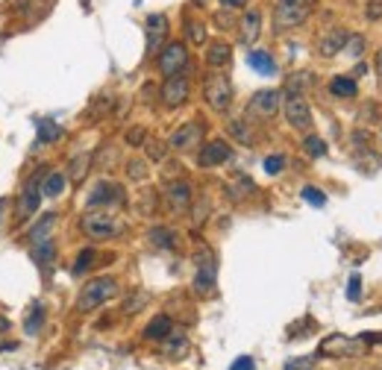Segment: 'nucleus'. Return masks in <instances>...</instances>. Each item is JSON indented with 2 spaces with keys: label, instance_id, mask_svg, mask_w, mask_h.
Here are the masks:
<instances>
[{
  "label": "nucleus",
  "instance_id": "obj_1",
  "mask_svg": "<svg viewBox=\"0 0 382 370\" xmlns=\"http://www.w3.org/2000/svg\"><path fill=\"white\" fill-rule=\"evenodd\" d=\"M118 291H121V285H118V279L112 277H98V279H88L80 291V297H77V309L83 314L94 312V309H100L103 303L115 300L118 297Z\"/></svg>",
  "mask_w": 382,
  "mask_h": 370
},
{
  "label": "nucleus",
  "instance_id": "obj_2",
  "mask_svg": "<svg viewBox=\"0 0 382 370\" xmlns=\"http://www.w3.org/2000/svg\"><path fill=\"white\" fill-rule=\"evenodd\" d=\"M80 227L91 241H109L124 232V224L109 209H88L80 220Z\"/></svg>",
  "mask_w": 382,
  "mask_h": 370
},
{
  "label": "nucleus",
  "instance_id": "obj_3",
  "mask_svg": "<svg viewBox=\"0 0 382 370\" xmlns=\"http://www.w3.org/2000/svg\"><path fill=\"white\" fill-rule=\"evenodd\" d=\"M195 264H197V274H195V294L197 297H212L215 294V285H218V259H215L212 247H200L195 253Z\"/></svg>",
  "mask_w": 382,
  "mask_h": 370
},
{
  "label": "nucleus",
  "instance_id": "obj_4",
  "mask_svg": "<svg viewBox=\"0 0 382 370\" xmlns=\"http://www.w3.org/2000/svg\"><path fill=\"white\" fill-rule=\"evenodd\" d=\"M365 353V341L362 338H350V335H341V332H332L321 341L318 347V356H326V359H356Z\"/></svg>",
  "mask_w": 382,
  "mask_h": 370
},
{
  "label": "nucleus",
  "instance_id": "obj_5",
  "mask_svg": "<svg viewBox=\"0 0 382 370\" xmlns=\"http://www.w3.org/2000/svg\"><path fill=\"white\" fill-rule=\"evenodd\" d=\"M203 101L212 112H227L232 106V83L227 73H212L203 83Z\"/></svg>",
  "mask_w": 382,
  "mask_h": 370
},
{
  "label": "nucleus",
  "instance_id": "obj_6",
  "mask_svg": "<svg viewBox=\"0 0 382 370\" xmlns=\"http://www.w3.org/2000/svg\"><path fill=\"white\" fill-rule=\"evenodd\" d=\"M47 165H41L36 174L24 183V191H21V197H18V220H27V217H33L36 212H38V206H41V180H44V170Z\"/></svg>",
  "mask_w": 382,
  "mask_h": 370
},
{
  "label": "nucleus",
  "instance_id": "obj_7",
  "mask_svg": "<svg viewBox=\"0 0 382 370\" xmlns=\"http://www.w3.org/2000/svg\"><path fill=\"white\" fill-rule=\"evenodd\" d=\"M156 65L162 71V77H174V73H185L188 68V51H185V44L182 41H171V44H165L162 51L156 53Z\"/></svg>",
  "mask_w": 382,
  "mask_h": 370
},
{
  "label": "nucleus",
  "instance_id": "obj_8",
  "mask_svg": "<svg viewBox=\"0 0 382 370\" xmlns=\"http://www.w3.org/2000/svg\"><path fill=\"white\" fill-rule=\"evenodd\" d=\"M282 97H285V101H282L285 120H289L294 130H309V127H312V109H309L306 97L303 94H294V91H285Z\"/></svg>",
  "mask_w": 382,
  "mask_h": 370
},
{
  "label": "nucleus",
  "instance_id": "obj_9",
  "mask_svg": "<svg viewBox=\"0 0 382 370\" xmlns=\"http://www.w3.org/2000/svg\"><path fill=\"white\" fill-rule=\"evenodd\" d=\"M124 200H127L124 185L103 180V183H98V185L91 188V194H88V209H112V206H121Z\"/></svg>",
  "mask_w": 382,
  "mask_h": 370
},
{
  "label": "nucleus",
  "instance_id": "obj_10",
  "mask_svg": "<svg viewBox=\"0 0 382 370\" xmlns=\"http://www.w3.org/2000/svg\"><path fill=\"white\" fill-rule=\"evenodd\" d=\"M203 135H206V127H203L200 120H185L182 127H177V130H174V135H171L168 147H171V150H180V153L195 150L197 144H203Z\"/></svg>",
  "mask_w": 382,
  "mask_h": 370
},
{
  "label": "nucleus",
  "instance_id": "obj_11",
  "mask_svg": "<svg viewBox=\"0 0 382 370\" xmlns=\"http://www.w3.org/2000/svg\"><path fill=\"white\" fill-rule=\"evenodd\" d=\"M279 103H282V91L262 88V91L253 94V101L247 103V115H253V118H274L279 112Z\"/></svg>",
  "mask_w": 382,
  "mask_h": 370
},
{
  "label": "nucleus",
  "instance_id": "obj_12",
  "mask_svg": "<svg viewBox=\"0 0 382 370\" xmlns=\"http://www.w3.org/2000/svg\"><path fill=\"white\" fill-rule=\"evenodd\" d=\"M191 94V86H188V77L185 73H174V77H165V86H162V103L168 109H177L188 101Z\"/></svg>",
  "mask_w": 382,
  "mask_h": 370
},
{
  "label": "nucleus",
  "instance_id": "obj_13",
  "mask_svg": "<svg viewBox=\"0 0 382 370\" xmlns=\"http://www.w3.org/2000/svg\"><path fill=\"white\" fill-rule=\"evenodd\" d=\"M145 33H148V56H156L165 47V38H168V18H165L162 12L148 15Z\"/></svg>",
  "mask_w": 382,
  "mask_h": 370
},
{
  "label": "nucleus",
  "instance_id": "obj_14",
  "mask_svg": "<svg viewBox=\"0 0 382 370\" xmlns=\"http://www.w3.org/2000/svg\"><path fill=\"white\" fill-rule=\"evenodd\" d=\"M229 159H232V147H229L227 141H221V138L203 144L200 153H197V165H200V168H218V165H224V162H229Z\"/></svg>",
  "mask_w": 382,
  "mask_h": 370
},
{
  "label": "nucleus",
  "instance_id": "obj_15",
  "mask_svg": "<svg viewBox=\"0 0 382 370\" xmlns=\"http://www.w3.org/2000/svg\"><path fill=\"white\" fill-rule=\"evenodd\" d=\"M309 15H312V9H306V6H277L274 9V27H277V33L294 30Z\"/></svg>",
  "mask_w": 382,
  "mask_h": 370
},
{
  "label": "nucleus",
  "instance_id": "obj_16",
  "mask_svg": "<svg viewBox=\"0 0 382 370\" xmlns=\"http://www.w3.org/2000/svg\"><path fill=\"white\" fill-rule=\"evenodd\" d=\"M165 200L174 212H188L191 200H195V194H191V185L185 180H171L168 188H165Z\"/></svg>",
  "mask_w": 382,
  "mask_h": 370
},
{
  "label": "nucleus",
  "instance_id": "obj_17",
  "mask_svg": "<svg viewBox=\"0 0 382 370\" xmlns=\"http://www.w3.org/2000/svg\"><path fill=\"white\" fill-rule=\"evenodd\" d=\"M33 262H36V267L41 270L44 277L51 274L53 264H56V241L53 238H44V241L33 244Z\"/></svg>",
  "mask_w": 382,
  "mask_h": 370
},
{
  "label": "nucleus",
  "instance_id": "obj_18",
  "mask_svg": "<svg viewBox=\"0 0 382 370\" xmlns=\"http://www.w3.org/2000/svg\"><path fill=\"white\" fill-rule=\"evenodd\" d=\"M347 30L344 27H329L324 36H321V41H318V51H321V56H326V59H332L336 53H341L344 51V41H347Z\"/></svg>",
  "mask_w": 382,
  "mask_h": 370
},
{
  "label": "nucleus",
  "instance_id": "obj_19",
  "mask_svg": "<svg viewBox=\"0 0 382 370\" xmlns=\"http://www.w3.org/2000/svg\"><path fill=\"white\" fill-rule=\"evenodd\" d=\"M159 347H162V356L165 359H171V361H177V359H185L188 356V338H185V332H180V329H174L168 338H162L159 341Z\"/></svg>",
  "mask_w": 382,
  "mask_h": 370
},
{
  "label": "nucleus",
  "instance_id": "obj_20",
  "mask_svg": "<svg viewBox=\"0 0 382 370\" xmlns=\"http://www.w3.org/2000/svg\"><path fill=\"white\" fill-rule=\"evenodd\" d=\"M262 33V12L259 9H247L244 18H242V30H238V38H242V44L253 47L256 38Z\"/></svg>",
  "mask_w": 382,
  "mask_h": 370
},
{
  "label": "nucleus",
  "instance_id": "obj_21",
  "mask_svg": "<svg viewBox=\"0 0 382 370\" xmlns=\"http://www.w3.org/2000/svg\"><path fill=\"white\" fill-rule=\"evenodd\" d=\"M174 332V320L168 314H156L150 324L145 327V341H162Z\"/></svg>",
  "mask_w": 382,
  "mask_h": 370
},
{
  "label": "nucleus",
  "instance_id": "obj_22",
  "mask_svg": "<svg viewBox=\"0 0 382 370\" xmlns=\"http://www.w3.org/2000/svg\"><path fill=\"white\" fill-rule=\"evenodd\" d=\"M53 227H56V212H44L30 230V241L38 244L44 238H53Z\"/></svg>",
  "mask_w": 382,
  "mask_h": 370
},
{
  "label": "nucleus",
  "instance_id": "obj_23",
  "mask_svg": "<svg viewBox=\"0 0 382 370\" xmlns=\"http://www.w3.org/2000/svg\"><path fill=\"white\" fill-rule=\"evenodd\" d=\"M65 185H68V180H65V174L62 170H47L44 174V180H41V194L44 197H62L65 194Z\"/></svg>",
  "mask_w": 382,
  "mask_h": 370
},
{
  "label": "nucleus",
  "instance_id": "obj_24",
  "mask_svg": "<svg viewBox=\"0 0 382 370\" xmlns=\"http://www.w3.org/2000/svg\"><path fill=\"white\" fill-rule=\"evenodd\" d=\"M229 59H232V47L227 41H212L209 44V51H206L209 68H224V65H229Z\"/></svg>",
  "mask_w": 382,
  "mask_h": 370
},
{
  "label": "nucleus",
  "instance_id": "obj_25",
  "mask_svg": "<svg viewBox=\"0 0 382 370\" xmlns=\"http://www.w3.org/2000/svg\"><path fill=\"white\" fill-rule=\"evenodd\" d=\"M36 133H38V147L53 144V141L62 138V127H59L56 120H51V118H38L36 120Z\"/></svg>",
  "mask_w": 382,
  "mask_h": 370
},
{
  "label": "nucleus",
  "instance_id": "obj_26",
  "mask_svg": "<svg viewBox=\"0 0 382 370\" xmlns=\"http://www.w3.org/2000/svg\"><path fill=\"white\" fill-rule=\"evenodd\" d=\"M247 65H250L256 73H262V77H271V73L277 71V62H274V56H271L268 51H250V53H247Z\"/></svg>",
  "mask_w": 382,
  "mask_h": 370
},
{
  "label": "nucleus",
  "instance_id": "obj_27",
  "mask_svg": "<svg viewBox=\"0 0 382 370\" xmlns=\"http://www.w3.org/2000/svg\"><path fill=\"white\" fill-rule=\"evenodd\" d=\"M148 238L156 250H177V232L171 227H153L148 232Z\"/></svg>",
  "mask_w": 382,
  "mask_h": 370
},
{
  "label": "nucleus",
  "instance_id": "obj_28",
  "mask_svg": "<svg viewBox=\"0 0 382 370\" xmlns=\"http://www.w3.org/2000/svg\"><path fill=\"white\" fill-rule=\"evenodd\" d=\"M44 329V306L41 303H33L27 317H24V332H27L30 338H36L38 332Z\"/></svg>",
  "mask_w": 382,
  "mask_h": 370
},
{
  "label": "nucleus",
  "instance_id": "obj_29",
  "mask_svg": "<svg viewBox=\"0 0 382 370\" xmlns=\"http://www.w3.org/2000/svg\"><path fill=\"white\" fill-rule=\"evenodd\" d=\"M91 162H94V156L91 153H83V156H74L71 159V168H68V177H71V183H83V177L88 174V168H91Z\"/></svg>",
  "mask_w": 382,
  "mask_h": 370
},
{
  "label": "nucleus",
  "instance_id": "obj_30",
  "mask_svg": "<svg viewBox=\"0 0 382 370\" xmlns=\"http://www.w3.org/2000/svg\"><path fill=\"white\" fill-rule=\"evenodd\" d=\"M329 91H332V97H356L359 86H356L353 77H332L329 80Z\"/></svg>",
  "mask_w": 382,
  "mask_h": 370
},
{
  "label": "nucleus",
  "instance_id": "obj_31",
  "mask_svg": "<svg viewBox=\"0 0 382 370\" xmlns=\"http://www.w3.org/2000/svg\"><path fill=\"white\" fill-rule=\"evenodd\" d=\"M98 264V250H91V247H86V250L77 256V262H74V267H71V274L74 277H83V274H88V270Z\"/></svg>",
  "mask_w": 382,
  "mask_h": 370
},
{
  "label": "nucleus",
  "instance_id": "obj_32",
  "mask_svg": "<svg viewBox=\"0 0 382 370\" xmlns=\"http://www.w3.org/2000/svg\"><path fill=\"white\" fill-rule=\"evenodd\" d=\"M303 150L312 156V159H321V156H326V141H324L321 135H306Z\"/></svg>",
  "mask_w": 382,
  "mask_h": 370
},
{
  "label": "nucleus",
  "instance_id": "obj_33",
  "mask_svg": "<svg viewBox=\"0 0 382 370\" xmlns=\"http://www.w3.org/2000/svg\"><path fill=\"white\" fill-rule=\"evenodd\" d=\"M300 197L309 203V206H315V209H321V206H326V194L321 191V188H315V185H303V191H300Z\"/></svg>",
  "mask_w": 382,
  "mask_h": 370
},
{
  "label": "nucleus",
  "instance_id": "obj_34",
  "mask_svg": "<svg viewBox=\"0 0 382 370\" xmlns=\"http://www.w3.org/2000/svg\"><path fill=\"white\" fill-rule=\"evenodd\" d=\"M229 133H232V138H238L242 144H253V133L247 127V120H229Z\"/></svg>",
  "mask_w": 382,
  "mask_h": 370
},
{
  "label": "nucleus",
  "instance_id": "obj_35",
  "mask_svg": "<svg viewBox=\"0 0 382 370\" xmlns=\"http://www.w3.org/2000/svg\"><path fill=\"white\" fill-rule=\"evenodd\" d=\"M227 191H229L232 200H244L247 194H253V191H256V185H253L247 177H238V185H229Z\"/></svg>",
  "mask_w": 382,
  "mask_h": 370
},
{
  "label": "nucleus",
  "instance_id": "obj_36",
  "mask_svg": "<svg viewBox=\"0 0 382 370\" xmlns=\"http://www.w3.org/2000/svg\"><path fill=\"white\" fill-rule=\"evenodd\" d=\"M145 147H148V159L150 162H165V156H168V144L165 141H145Z\"/></svg>",
  "mask_w": 382,
  "mask_h": 370
},
{
  "label": "nucleus",
  "instance_id": "obj_37",
  "mask_svg": "<svg viewBox=\"0 0 382 370\" xmlns=\"http://www.w3.org/2000/svg\"><path fill=\"white\" fill-rule=\"evenodd\" d=\"M127 177L135 180V183L148 180V162H145V159H133V162H127Z\"/></svg>",
  "mask_w": 382,
  "mask_h": 370
},
{
  "label": "nucleus",
  "instance_id": "obj_38",
  "mask_svg": "<svg viewBox=\"0 0 382 370\" xmlns=\"http://www.w3.org/2000/svg\"><path fill=\"white\" fill-rule=\"evenodd\" d=\"M185 33H188V41H191V44H197V47L206 44V27H203L200 21H188Z\"/></svg>",
  "mask_w": 382,
  "mask_h": 370
},
{
  "label": "nucleus",
  "instance_id": "obj_39",
  "mask_svg": "<svg viewBox=\"0 0 382 370\" xmlns=\"http://www.w3.org/2000/svg\"><path fill=\"white\" fill-rule=\"evenodd\" d=\"M262 168H265L268 177H277V174H282V170H285V156L282 153H274V156H268L265 162H262Z\"/></svg>",
  "mask_w": 382,
  "mask_h": 370
},
{
  "label": "nucleus",
  "instance_id": "obj_40",
  "mask_svg": "<svg viewBox=\"0 0 382 370\" xmlns=\"http://www.w3.org/2000/svg\"><path fill=\"white\" fill-rule=\"evenodd\" d=\"M344 51L353 56V59H359L362 53H365V36H347V41H344Z\"/></svg>",
  "mask_w": 382,
  "mask_h": 370
},
{
  "label": "nucleus",
  "instance_id": "obj_41",
  "mask_svg": "<svg viewBox=\"0 0 382 370\" xmlns=\"http://www.w3.org/2000/svg\"><path fill=\"white\" fill-rule=\"evenodd\" d=\"M309 83H312V77H309L306 71H300V73H294V77L285 83V91H294V94H303V88H309Z\"/></svg>",
  "mask_w": 382,
  "mask_h": 370
},
{
  "label": "nucleus",
  "instance_id": "obj_42",
  "mask_svg": "<svg viewBox=\"0 0 382 370\" xmlns=\"http://www.w3.org/2000/svg\"><path fill=\"white\" fill-rule=\"evenodd\" d=\"M145 141H148V130L145 127H133L127 133V144L130 147H145Z\"/></svg>",
  "mask_w": 382,
  "mask_h": 370
},
{
  "label": "nucleus",
  "instance_id": "obj_43",
  "mask_svg": "<svg viewBox=\"0 0 382 370\" xmlns=\"http://www.w3.org/2000/svg\"><path fill=\"white\" fill-rule=\"evenodd\" d=\"M315 367V356H297L285 364V370H312Z\"/></svg>",
  "mask_w": 382,
  "mask_h": 370
},
{
  "label": "nucleus",
  "instance_id": "obj_44",
  "mask_svg": "<svg viewBox=\"0 0 382 370\" xmlns=\"http://www.w3.org/2000/svg\"><path fill=\"white\" fill-rule=\"evenodd\" d=\"M145 303H148V294H133V297L124 303V312H127V314H135Z\"/></svg>",
  "mask_w": 382,
  "mask_h": 370
},
{
  "label": "nucleus",
  "instance_id": "obj_45",
  "mask_svg": "<svg viewBox=\"0 0 382 370\" xmlns=\"http://www.w3.org/2000/svg\"><path fill=\"white\" fill-rule=\"evenodd\" d=\"M347 297H350L353 303L362 297V279H359V277H350V282H347Z\"/></svg>",
  "mask_w": 382,
  "mask_h": 370
},
{
  "label": "nucleus",
  "instance_id": "obj_46",
  "mask_svg": "<svg viewBox=\"0 0 382 370\" xmlns=\"http://www.w3.org/2000/svg\"><path fill=\"white\" fill-rule=\"evenodd\" d=\"M229 370H256V359L253 356H238Z\"/></svg>",
  "mask_w": 382,
  "mask_h": 370
},
{
  "label": "nucleus",
  "instance_id": "obj_47",
  "mask_svg": "<svg viewBox=\"0 0 382 370\" xmlns=\"http://www.w3.org/2000/svg\"><path fill=\"white\" fill-rule=\"evenodd\" d=\"M365 18L368 21H379L382 18V0H371L368 9H365Z\"/></svg>",
  "mask_w": 382,
  "mask_h": 370
},
{
  "label": "nucleus",
  "instance_id": "obj_48",
  "mask_svg": "<svg viewBox=\"0 0 382 370\" xmlns=\"http://www.w3.org/2000/svg\"><path fill=\"white\" fill-rule=\"evenodd\" d=\"M277 6H306V9H312L315 0H277Z\"/></svg>",
  "mask_w": 382,
  "mask_h": 370
},
{
  "label": "nucleus",
  "instance_id": "obj_49",
  "mask_svg": "<svg viewBox=\"0 0 382 370\" xmlns=\"http://www.w3.org/2000/svg\"><path fill=\"white\" fill-rule=\"evenodd\" d=\"M206 209H209V200H203V203H200V206L195 209V227H200V224H203V220H206V215H203Z\"/></svg>",
  "mask_w": 382,
  "mask_h": 370
},
{
  "label": "nucleus",
  "instance_id": "obj_50",
  "mask_svg": "<svg viewBox=\"0 0 382 370\" xmlns=\"http://www.w3.org/2000/svg\"><path fill=\"white\" fill-rule=\"evenodd\" d=\"M221 4L227 9H242V6H247V0H221Z\"/></svg>",
  "mask_w": 382,
  "mask_h": 370
},
{
  "label": "nucleus",
  "instance_id": "obj_51",
  "mask_svg": "<svg viewBox=\"0 0 382 370\" xmlns=\"http://www.w3.org/2000/svg\"><path fill=\"white\" fill-rule=\"evenodd\" d=\"M365 71H368V65L359 62V65H356V71H353V80H356V77H365Z\"/></svg>",
  "mask_w": 382,
  "mask_h": 370
},
{
  "label": "nucleus",
  "instance_id": "obj_52",
  "mask_svg": "<svg viewBox=\"0 0 382 370\" xmlns=\"http://www.w3.org/2000/svg\"><path fill=\"white\" fill-rule=\"evenodd\" d=\"M376 73H379V80H382V51L376 53Z\"/></svg>",
  "mask_w": 382,
  "mask_h": 370
},
{
  "label": "nucleus",
  "instance_id": "obj_53",
  "mask_svg": "<svg viewBox=\"0 0 382 370\" xmlns=\"http://www.w3.org/2000/svg\"><path fill=\"white\" fill-rule=\"evenodd\" d=\"M6 329H9V320H6V317H0V335H4Z\"/></svg>",
  "mask_w": 382,
  "mask_h": 370
},
{
  "label": "nucleus",
  "instance_id": "obj_54",
  "mask_svg": "<svg viewBox=\"0 0 382 370\" xmlns=\"http://www.w3.org/2000/svg\"><path fill=\"white\" fill-rule=\"evenodd\" d=\"M6 209V200H0V212H4Z\"/></svg>",
  "mask_w": 382,
  "mask_h": 370
}]
</instances>
